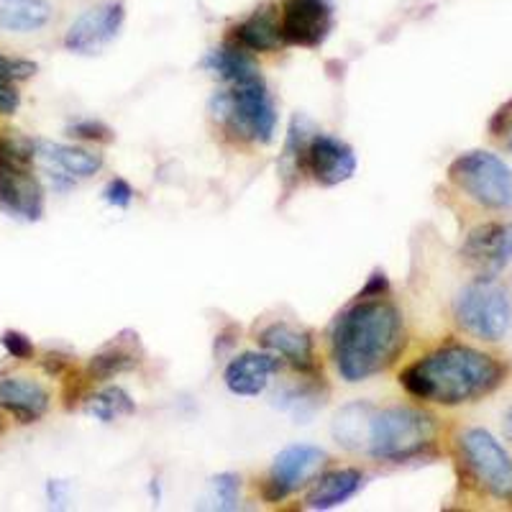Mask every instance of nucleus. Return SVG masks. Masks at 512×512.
I'll return each instance as SVG.
<instances>
[{"mask_svg": "<svg viewBox=\"0 0 512 512\" xmlns=\"http://www.w3.org/2000/svg\"><path fill=\"white\" fill-rule=\"evenodd\" d=\"M405 349L400 310L382 297L359 300L346 310L333 331L331 351L346 382H364L384 372Z\"/></svg>", "mask_w": 512, "mask_h": 512, "instance_id": "nucleus-1", "label": "nucleus"}, {"mask_svg": "<svg viewBox=\"0 0 512 512\" xmlns=\"http://www.w3.org/2000/svg\"><path fill=\"white\" fill-rule=\"evenodd\" d=\"M505 379V367L472 346L451 344L402 369L400 384L418 400L438 405H464L495 392Z\"/></svg>", "mask_w": 512, "mask_h": 512, "instance_id": "nucleus-2", "label": "nucleus"}, {"mask_svg": "<svg viewBox=\"0 0 512 512\" xmlns=\"http://www.w3.org/2000/svg\"><path fill=\"white\" fill-rule=\"evenodd\" d=\"M433 438H436V420L423 410L387 408L382 413L374 410L367 451L374 459L405 461L423 454Z\"/></svg>", "mask_w": 512, "mask_h": 512, "instance_id": "nucleus-3", "label": "nucleus"}, {"mask_svg": "<svg viewBox=\"0 0 512 512\" xmlns=\"http://www.w3.org/2000/svg\"><path fill=\"white\" fill-rule=\"evenodd\" d=\"M213 116L231 131L246 141L269 144L277 128V111L269 98L264 80L246 82V85H231L210 103Z\"/></svg>", "mask_w": 512, "mask_h": 512, "instance_id": "nucleus-4", "label": "nucleus"}, {"mask_svg": "<svg viewBox=\"0 0 512 512\" xmlns=\"http://www.w3.org/2000/svg\"><path fill=\"white\" fill-rule=\"evenodd\" d=\"M448 180L489 210H512V169L492 152H466L448 167Z\"/></svg>", "mask_w": 512, "mask_h": 512, "instance_id": "nucleus-5", "label": "nucleus"}, {"mask_svg": "<svg viewBox=\"0 0 512 512\" xmlns=\"http://www.w3.org/2000/svg\"><path fill=\"white\" fill-rule=\"evenodd\" d=\"M456 320L466 333L482 341H500L512 323L510 297L492 277H482L459 295Z\"/></svg>", "mask_w": 512, "mask_h": 512, "instance_id": "nucleus-6", "label": "nucleus"}, {"mask_svg": "<svg viewBox=\"0 0 512 512\" xmlns=\"http://www.w3.org/2000/svg\"><path fill=\"white\" fill-rule=\"evenodd\" d=\"M459 446L466 466L489 495L512 502V459L500 441L482 428H472L459 438Z\"/></svg>", "mask_w": 512, "mask_h": 512, "instance_id": "nucleus-7", "label": "nucleus"}, {"mask_svg": "<svg viewBox=\"0 0 512 512\" xmlns=\"http://www.w3.org/2000/svg\"><path fill=\"white\" fill-rule=\"evenodd\" d=\"M326 459V451L315 446H287L269 469V477L262 487L264 500L282 502L285 497H290L323 469Z\"/></svg>", "mask_w": 512, "mask_h": 512, "instance_id": "nucleus-8", "label": "nucleus"}, {"mask_svg": "<svg viewBox=\"0 0 512 512\" xmlns=\"http://www.w3.org/2000/svg\"><path fill=\"white\" fill-rule=\"evenodd\" d=\"M331 0H285L280 13V34L285 44L315 49L331 34Z\"/></svg>", "mask_w": 512, "mask_h": 512, "instance_id": "nucleus-9", "label": "nucleus"}, {"mask_svg": "<svg viewBox=\"0 0 512 512\" xmlns=\"http://www.w3.org/2000/svg\"><path fill=\"white\" fill-rule=\"evenodd\" d=\"M464 262L482 277H495L512 262V223H484L466 236Z\"/></svg>", "mask_w": 512, "mask_h": 512, "instance_id": "nucleus-10", "label": "nucleus"}, {"mask_svg": "<svg viewBox=\"0 0 512 512\" xmlns=\"http://www.w3.org/2000/svg\"><path fill=\"white\" fill-rule=\"evenodd\" d=\"M126 21V8L121 3H103L82 13L67 29L64 47L75 54H93L113 41Z\"/></svg>", "mask_w": 512, "mask_h": 512, "instance_id": "nucleus-11", "label": "nucleus"}, {"mask_svg": "<svg viewBox=\"0 0 512 512\" xmlns=\"http://www.w3.org/2000/svg\"><path fill=\"white\" fill-rule=\"evenodd\" d=\"M0 210L31 223L44 216V187L29 167H0Z\"/></svg>", "mask_w": 512, "mask_h": 512, "instance_id": "nucleus-12", "label": "nucleus"}, {"mask_svg": "<svg viewBox=\"0 0 512 512\" xmlns=\"http://www.w3.org/2000/svg\"><path fill=\"white\" fill-rule=\"evenodd\" d=\"M305 167L310 169V175L320 185H341V182L354 177L356 154L346 141L336 139V136L318 134L308 144V164Z\"/></svg>", "mask_w": 512, "mask_h": 512, "instance_id": "nucleus-13", "label": "nucleus"}, {"mask_svg": "<svg viewBox=\"0 0 512 512\" xmlns=\"http://www.w3.org/2000/svg\"><path fill=\"white\" fill-rule=\"evenodd\" d=\"M36 159L44 162L49 169L52 180L59 185H72L75 177H93L103 167V157L100 154L80 149V146H67V144H54V141H34Z\"/></svg>", "mask_w": 512, "mask_h": 512, "instance_id": "nucleus-14", "label": "nucleus"}, {"mask_svg": "<svg viewBox=\"0 0 512 512\" xmlns=\"http://www.w3.org/2000/svg\"><path fill=\"white\" fill-rule=\"evenodd\" d=\"M277 369H280V359L274 354L246 351L228 364L226 372H223V382L233 395L256 397L267 390L269 379Z\"/></svg>", "mask_w": 512, "mask_h": 512, "instance_id": "nucleus-15", "label": "nucleus"}, {"mask_svg": "<svg viewBox=\"0 0 512 512\" xmlns=\"http://www.w3.org/2000/svg\"><path fill=\"white\" fill-rule=\"evenodd\" d=\"M0 408L18 423H36L49 410V392L26 377L0 379Z\"/></svg>", "mask_w": 512, "mask_h": 512, "instance_id": "nucleus-16", "label": "nucleus"}, {"mask_svg": "<svg viewBox=\"0 0 512 512\" xmlns=\"http://www.w3.org/2000/svg\"><path fill=\"white\" fill-rule=\"evenodd\" d=\"M259 344L272 351L274 356L290 361L292 367L300 369V372H310L315 367L313 341H310L308 333L290 326V323H272V326L264 328Z\"/></svg>", "mask_w": 512, "mask_h": 512, "instance_id": "nucleus-17", "label": "nucleus"}, {"mask_svg": "<svg viewBox=\"0 0 512 512\" xmlns=\"http://www.w3.org/2000/svg\"><path fill=\"white\" fill-rule=\"evenodd\" d=\"M364 484V474L359 469H336L328 472L315 482L305 497L308 510H333V507L344 505L356 495Z\"/></svg>", "mask_w": 512, "mask_h": 512, "instance_id": "nucleus-18", "label": "nucleus"}, {"mask_svg": "<svg viewBox=\"0 0 512 512\" xmlns=\"http://www.w3.org/2000/svg\"><path fill=\"white\" fill-rule=\"evenodd\" d=\"M231 41L236 47L246 49V52H274V49H280V44H285L280 34V16L272 8L256 11L254 16H249L233 29Z\"/></svg>", "mask_w": 512, "mask_h": 512, "instance_id": "nucleus-19", "label": "nucleus"}, {"mask_svg": "<svg viewBox=\"0 0 512 512\" xmlns=\"http://www.w3.org/2000/svg\"><path fill=\"white\" fill-rule=\"evenodd\" d=\"M49 0H0V29L11 34H34L52 21Z\"/></svg>", "mask_w": 512, "mask_h": 512, "instance_id": "nucleus-20", "label": "nucleus"}, {"mask_svg": "<svg viewBox=\"0 0 512 512\" xmlns=\"http://www.w3.org/2000/svg\"><path fill=\"white\" fill-rule=\"evenodd\" d=\"M203 67H208L210 72H216V75L221 77V80H226L228 85H246V82L264 80L254 59L246 54V49L236 47L233 41L223 44L216 52H210L208 57L203 59Z\"/></svg>", "mask_w": 512, "mask_h": 512, "instance_id": "nucleus-21", "label": "nucleus"}, {"mask_svg": "<svg viewBox=\"0 0 512 512\" xmlns=\"http://www.w3.org/2000/svg\"><path fill=\"white\" fill-rule=\"evenodd\" d=\"M374 408L367 402H351L346 408L338 410L333 420V438L349 451H367L369 446V428H372Z\"/></svg>", "mask_w": 512, "mask_h": 512, "instance_id": "nucleus-22", "label": "nucleus"}, {"mask_svg": "<svg viewBox=\"0 0 512 512\" xmlns=\"http://www.w3.org/2000/svg\"><path fill=\"white\" fill-rule=\"evenodd\" d=\"M308 144V121L303 116H295L290 123V131H287L285 152L280 157V177L287 192L295 187V182L300 180V172L308 164Z\"/></svg>", "mask_w": 512, "mask_h": 512, "instance_id": "nucleus-23", "label": "nucleus"}, {"mask_svg": "<svg viewBox=\"0 0 512 512\" xmlns=\"http://www.w3.org/2000/svg\"><path fill=\"white\" fill-rule=\"evenodd\" d=\"M139 364V356L134 349L123 346L121 341H113V344L105 346L100 354H95L88 364V377L105 382V379H113L116 374L131 372V369Z\"/></svg>", "mask_w": 512, "mask_h": 512, "instance_id": "nucleus-24", "label": "nucleus"}, {"mask_svg": "<svg viewBox=\"0 0 512 512\" xmlns=\"http://www.w3.org/2000/svg\"><path fill=\"white\" fill-rule=\"evenodd\" d=\"M85 410L93 418L103 420V423H113V420L123 418V415L136 413V405L121 387H105V390H100L98 395H93L85 402Z\"/></svg>", "mask_w": 512, "mask_h": 512, "instance_id": "nucleus-25", "label": "nucleus"}, {"mask_svg": "<svg viewBox=\"0 0 512 512\" xmlns=\"http://www.w3.org/2000/svg\"><path fill=\"white\" fill-rule=\"evenodd\" d=\"M34 159V141L24 136H0V167H31Z\"/></svg>", "mask_w": 512, "mask_h": 512, "instance_id": "nucleus-26", "label": "nucleus"}, {"mask_svg": "<svg viewBox=\"0 0 512 512\" xmlns=\"http://www.w3.org/2000/svg\"><path fill=\"white\" fill-rule=\"evenodd\" d=\"M67 134L75 136V139L100 141V144H108V141H113L111 128L105 126L103 121H95V118H80V121L70 123V126H67Z\"/></svg>", "mask_w": 512, "mask_h": 512, "instance_id": "nucleus-27", "label": "nucleus"}, {"mask_svg": "<svg viewBox=\"0 0 512 512\" xmlns=\"http://www.w3.org/2000/svg\"><path fill=\"white\" fill-rule=\"evenodd\" d=\"M36 72H39V67H36V62H31V59L6 57V54H0V80L21 82L34 77Z\"/></svg>", "mask_w": 512, "mask_h": 512, "instance_id": "nucleus-28", "label": "nucleus"}, {"mask_svg": "<svg viewBox=\"0 0 512 512\" xmlns=\"http://www.w3.org/2000/svg\"><path fill=\"white\" fill-rule=\"evenodd\" d=\"M213 492L221 510H236L239 507V477L233 474H221L213 479Z\"/></svg>", "mask_w": 512, "mask_h": 512, "instance_id": "nucleus-29", "label": "nucleus"}, {"mask_svg": "<svg viewBox=\"0 0 512 512\" xmlns=\"http://www.w3.org/2000/svg\"><path fill=\"white\" fill-rule=\"evenodd\" d=\"M0 346L6 349L8 356H13V359L18 361H29L34 359V341H31L26 333L21 331H6L3 336H0Z\"/></svg>", "mask_w": 512, "mask_h": 512, "instance_id": "nucleus-30", "label": "nucleus"}, {"mask_svg": "<svg viewBox=\"0 0 512 512\" xmlns=\"http://www.w3.org/2000/svg\"><path fill=\"white\" fill-rule=\"evenodd\" d=\"M103 200L108 205H113V208H128L131 200H134V187L128 185L126 180H121V177H116V180L105 185Z\"/></svg>", "mask_w": 512, "mask_h": 512, "instance_id": "nucleus-31", "label": "nucleus"}, {"mask_svg": "<svg viewBox=\"0 0 512 512\" xmlns=\"http://www.w3.org/2000/svg\"><path fill=\"white\" fill-rule=\"evenodd\" d=\"M18 105H21V95L13 88V82L0 80V113L3 116H13L18 111Z\"/></svg>", "mask_w": 512, "mask_h": 512, "instance_id": "nucleus-32", "label": "nucleus"}, {"mask_svg": "<svg viewBox=\"0 0 512 512\" xmlns=\"http://www.w3.org/2000/svg\"><path fill=\"white\" fill-rule=\"evenodd\" d=\"M387 290H390V280H387V274L374 272L372 277H369L367 285H364V290L359 292V300H369V297H382Z\"/></svg>", "mask_w": 512, "mask_h": 512, "instance_id": "nucleus-33", "label": "nucleus"}, {"mask_svg": "<svg viewBox=\"0 0 512 512\" xmlns=\"http://www.w3.org/2000/svg\"><path fill=\"white\" fill-rule=\"evenodd\" d=\"M41 367H44V372L47 374H62L64 369L70 367V361L64 359V356H59V354H47L44 356V359H41Z\"/></svg>", "mask_w": 512, "mask_h": 512, "instance_id": "nucleus-34", "label": "nucleus"}, {"mask_svg": "<svg viewBox=\"0 0 512 512\" xmlns=\"http://www.w3.org/2000/svg\"><path fill=\"white\" fill-rule=\"evenodd\" d=\"M502 428H505V436L512 441V405H510V408H507L505 423H502Z\"/></svg>", "mask_w": 512, "mask_h": 512, "instance_id": "nucleus-35", "label": "nucleus"}, {"mask_svg": "<svg viewBox=\"0 0 512 512\" xmlns=\"http://www.w3.org/2000/svg\"><path fill=\"white\" fill-rule=\"evenodd\" d=\"M507 149H510V152H512V126L507 128Z\"/></svg>", "mask_w": 512, "mask_h": 512, "instance_id": "nucleus-36", "label": "nucleus"}]
</instances>
